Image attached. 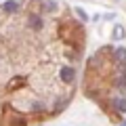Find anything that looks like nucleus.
I'll return each mask as SVG.
<instances>
[{
	"label": "nucleus",
	"instance_id": "nucleus-1",
	"mask_svg": "<svg viewBox=\"0 0 126 126\" xmlns=\"http://www.w3.org/2000/svg\"><path fill=\"white\" fill-rule=\"evenodd\" d=\"M2 11H4V13H17L19 11V2L17 0H6L4 4H2Z\"/></svg>",
	"mask_w": 126,
	"mask_h": 126
},
{
	"label": "nucleus",
	"instance_id": "nucleus-2",
	"mask_svg": "<svg viewBox=\"0 0 126 126\" xmlns=\"http://www.w3.org/2000/svg\"><path fill=\"white\" fill-rule=\"evenodd\" d=\"M61 80L63 82H72L74 80V69L72 67H61Z\"/></svg>",
	"mask_w": 126,
	"mask_h": 126
},
{
	"label": "nucleus",
	"instance_id": "nucleus-3",
	"mask_svg": "<svg viewBox=\"0 0 126 126\" xmlns=\"http://www.w3.org/2000/svg\"><path fill=\"white\" fill-rule=\"evenodd\" d=\"M116 109L122 113H126V101L124 99H116Z\"/></svg>",
	"mask_w": 126,
	"mask_h": 126
},
{
	"label": "nucleus",
	"instance_id": "nucleus-4",
	"mask_svg": "<svg viewBox=\"0 0 126 126\" xmlns=\"http://www.w3.org/2000/svg\"><path fill=\"white\" fill-rule=\"evenodd\" d=\"M116 57L126 65V50H124V48H118V50H116Z\"/></svg>",
	"mask_w": 126,
	"mask_h": 126
},
{
	"label": "nucleus",
	"instance_id": "nucleus-5",
	"mask_svg": "<svg viewBox=\"0 0 126 126\" xmlns=\"http://www.w3.org/2000/svg\"><path fill=\"white\" fill-rule=\"evenodd\" d=\"M76 13H78V17H80L82 21H86V19H88V15H86L84 9H80V6H76Z\"/></svg>",
	"mask_w": 126,
	"mask_h": 126
},
{
	"label": "nucleus",
	"instance_id": "nucleus-6",
	"mask_svg": "<svg viewBox=\"0 0 126 126\" xmlns=\"http://www.w3.org/2000/svg\"><path fill=\"white\" fill-rule=\"evenodd\" d=\"M113 38H118V40H120V38H124V32H122V27L118 25L116 27V32H113Z\"/></svg>",
	"mask_w": 126,
	"mask_h": 126
},
{
	"label": "nucleus",
	"instance_id": "nucleus-7",
	"mask_svg": "<svg viewBox=\"0 0 126 126\" xmlns=\"http://www.w3.org/2000/svg\"><path fill=\"white\" fill-rule=\"evenodd\" d=\"M30 23H32V27H40V25H42V21H40L38 17H32V19H30Z\"/></svg>",
	"mask_w": 126,
	"mask_h": 126
},
{
	"label": "nucleus",
	"instance_id": "nucleus-8",
	"mask_svg": "<svg viewBox=\"0 0 126 126\" xmlns=\"http://www.w3.org/2000/svg\"><path fill=\"white\" fill-rule=\"evenodd\" d=\"M124 126H126V122H124Z\"/></svg>",
	"mask_w": 126,
	"mask_h": 126
},
{
	"label": "nucleus",
	"instance_id": "nucleus-9",
	"mask_svg": "<svg viewBox=\"0 0 126 126\" xmlns=\"http://www.w3.org/2000/svg\"><path fill=\"white\" fill-rule=\"evenodd\" d=\"M122 126H124V124H122Z\"/></svg>",
	"mask_w": 126,
	"mask_h": 126
}]
</instances>
